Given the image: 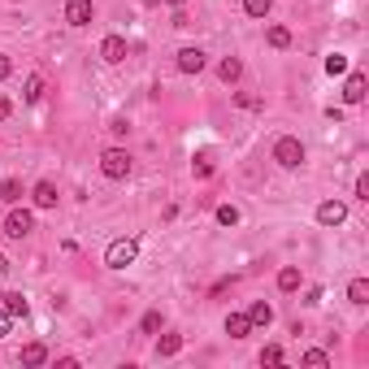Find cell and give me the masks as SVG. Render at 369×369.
Masks as SVG:
<instances>
[{
  "instance_id": "6da1fadb",
  "label": "cell",
  "mask_w": 369,
  "mask_h": 369,
  "mask_svg": "<svg viewBox=\"0 0 369 369\" xmlns=\"http://www.w3.org/2000/svg\"><path fill=\"white\" fill-rule=\"evenodd\" d=\"M101 174L109 183L131 179V153H127V148H105V153H101Z\"/></svg>"
},
{
  "instance_id": "7a4b0ae2",
  "label": "cell",
  "mask_w": 369,
  "mask_h": 369,
  "mask_svg": "<svg viewBox=\"0 0 369 369\" xmlns=\"http://www.w3.org/2000/svg\"><path fill=\"white\" fill-rule=\"evenodd\" d=\"M274 161H278L283 169H300V165H304V143L295 139V135H278V139H274Z\"/></svg>"
},
{
  "instance_id": "3957f363",
  "label": "cell",
  "mask_w": 369,
  "mask_h": 369,
  "mask_svg": "<svg viewBox=\"0 0 369 369\" xmlns=\"http://www.w3.org/2000/svg\"><path fill=\"white\" fill-rule=\"evenodd\" d=\"M135 257H139V239H113L109 252H105V265L109 269H127V265H135Z\"/></svg>"
},
{
  "instance_id": "277c9868",
  "label": "cell",
  "mask_w": 369,
  "mask_h": 369,
  "mask_svg": "<svg viewBox=\"0 0 369 369\" xmlns=\"http://www.w3.org/2000/svg\"><path fill=\"white\" fill-rule=\"evenodd\" d=\"M65 22H70V27H91V22H96V5H91V0H65Z\"/></svg>"
},
{
  "instance_id": "5b68a950",
  "label": "cell",
  "mask_w": 369,
  "mask_h": 369,
  "mask_svg": "<svg viewBox=\"0 0 369 369\" xmlns=\"http://www.w3.org/2000/svg\"><path fill=\"white\" fill-rule=\"evenodd\" d=\"M31 231H35V217H31L27 209H13V213L5 217V235H9V239H27Z\"/></svg>"
},
{
  "instance_id": "8992f818",
  "label": "cell",
  "mask_w": 369,
  "mask_h": 369,
  "mask_svg": "<svg viewBox=\"0 0 369 369\" xmlns=\"http://www.w3.org/2000/svg\"><path fill=\"white\" fill-rule=\"evenodd\" d=\"M31 200H35V209H57L61 191H57V183H53V179H39V183L31 187Z\"/></svg>"
},
{
  "instance_id": "52a82bcc",
  "label": "cell",
  "mask_w": 369,
  "mask_h": 369,
  "mask_svg": "<svg viewBox=\"0 0 369 369\" xmlns=\"http://www.w3.org/2000/svg\"><path fill=\"white\" fill-rule=\"evenodd\" d=\"M317 221H322V226H343V221H348V205L343 200H322L317 205Z\"/></svg>"
},
{
  "instance_id": "ba28073f",
  "label": "cell",
  "mask_w": 369,
  "mask_h": 369,
  "mask_svg": "<svg viewBox=\"0 0 369 369\" xmlns=\"http://www.w3.org/2000/svg\"><path fill=\"white\" fill-rule=\"evenodd\" d=\"M0 313H5L9 322H18V317L31 313V304H27V295H22V291H5V295H0Z\"/></svg>"
},
{
  "instance_id": "9c48e42d",
  "label": "cell",
  "mask_w": 369,
  "mask_h": 369,
  "mask_svg": "<svg viewBox=\"0 0 369 369\" xmlns=\"http://www.w3.org/2000/svg\"><path fill=\"white\" fill-rule=\"evenodd\" d=\"M365 91H369V79L361 70H352L348 83H343V101H348V105H365Z\"/></svg>"
},
{
  "instance_id": "30bf717a",
  "label": "cell",
  "mask_w": 369,
  "mask_h": 369,
  "mask_svg": "<svg viewBox=\"0 0 369 369\" xmlns=\"http://www.w3.org/2000/svg\"><path fill=\"white\" fill-rule=\"evenodd\" d=\"M127 53H131V48H127V39H122V35H105V39H101V57H105L109 65L127 61Z\"/></svg>"
},
{
  "instance_id": "8fae6325",
  "label": "cell",
  "mask_w": 369,
  "mask_h": 369,
  "mask_svg": "<svg viewBox=\"0 0 369 369\" xmlns=\"http://www.w3.org/2000/svg\"><path fill=\"white\" fill-rule=\"evenodd\" d=\"M205 65H209L205 48H183V53H179V70H183V74H200Z\"/></svg>"
},
{
  "instance_id": "7c38bea8",
  "label": "cell",
  "mask_w": 369,
  "mask_h": 369,
  "mask_svg": "<svg viewBox=\"0 0 369 369\" xmlns=\"http://www.w3.org/2000/svg\"><path fill=\"white\" fill-rule=\"evenodd\" d=\"M248 322H252V330H269V322H274V304L252 300V309H248Z\"/></svg>"
},
{
  "instance_id": "4fadbf2b",
  "label": "cell",
  "mask_w": 369,
  "mask_h": 369,
  "mask_svg": "<svg viewBox=\"0 0 369 369\" xmlns=\"http://www.w3.org/2000/svg\"><path fill=\"white\" fill-rule=\"evenodd\" d=\"M226 335H231V339H248V335H252L248 313H226Z\"/></svg>"
},
{
  "instance_id": "5bb4252c",
  "label": "cell",
  "mask_w": 369,
  "mask_h": 369,
  "mask_svg": "<svg viewBox=\"0 0 369 369\" xmlns=\"http://www.w3.org/2000/svg\"><path fill=\"white\" fill-rule=\"evenodd\" d=\"M213 169H217V165H213V153H209V148H200V153L191 157V174H195V179H213Z\"/></svg>"
},
{
  "instance_id": "9a60e30c",
  "label": "cell",
  "mask_w": 369,
  "mask_h": 369,
  "mask_svg": "<svg viewBox=\"0 0 369 369\" xmlns=\"http://www.w3.org/2000/svg\"><path fill=\"white\" fill-rule=\"evenodd\" d=\"M300 283H304V278H300V265H283V269H278V291L291 295V291H300Z\"/></svg>"
},
{
  "instance_id": "2e32d148",
  "label": "cell",
  "mask_w": 369,
  "mask_h": 369,
  "mask_svg": "<svg viewBox=\"0 0 369 369\" xmlns=\"http://www.w3.org/2000/svg\"><path fill=\"white\" fill-rule=\"evenodd\" d=\"M217 79H221V83H239V79H243V61H239V57H226V61L217 65Z\"/></svg>"
},
{
  "instance_id": "e0dca14e",
  "label": "cell",
  "mask_w": 369,
  "mask_h": 369,
  "mask_svg": "<svg viewBox=\"0 0 369 369\" xmlns=\"http://www.w3.org/2000/svg\"><path fill=\"white\" fill-rule=\"evenodd\" d=\"M183 352V335H157V356H179Z\"/></svg>"
},
{
  "instance_id": "ac0fdd59",
  "label": "cell",
  "mask_w": 369,
  "mask_h": 369,
  "mask_svg": "<svg viewBox=\"0 0 369 369\" xmlns=\"http://www.w3.org/2000/svg\"><path fill=\"white\" fill-rule=\"evenodd\" d=\"M161 330H165V317H161V309L143 313V322H139V335H161Z\"/></svg>"
},
{
  "instance_id": "d6986e66",
  "label": "cell",
  "mask_w": 369,
  "mask_h": 369,
  "mask_svg": "<svg viewBox=\"0 0 369 369\" xmlns=\"http://www.w3.org/2000/svg\"><path fill=\"white\" fill-rule=\"evenodd\" d=\"M22 195H27V191H22L18 179H5V183H0V200H5V205H18Z\"/></svg>"
},
{
  "instance_id": "ffe728a7",
  "label": "cell",
  "mask_w": 369,
  "mask_h": 369,
  "mask_svg": "<svg viewBox=\"0 0 369 369\" xmlns=\"http://www.w3.org/2000/svg\"><path fill=\"white\" fill-rule=\"evenodd\" d=\"M44 361H48L44 343H27V348H22V365H44Z\"/></svg>"
},
{
  "instance_id": "44dd1931",
  "label": "cell",
  "mask_w": 369,
  "mask_h": 369,
  "mask_svg": "<svg viewBox=\"0 0 369 369\" xmlns=\"http://www.w3.org/2000/svg\"><path fill=\"white\" fill-rule=\"evenodd\" d=\"M348 300H352V304H369V283H365V278H352V283H348Z\"/></svg>"
},
{
  "instance_id": "7402d4cb",
  "label": "cell",
  "mask_w": 369,
  "mask_h": 369,
  "mask_svg": "<svg viewBox=\"0 0 369 369\" xmlns=\"http://www.w3.org/2000/svg\"><path fill=\"white\" fill-rule=\"evenodd\" d=\"M39 96H44V79H39V74H31V79H27V87H22V101H27V105H35Z\"/></svg>"
},
{
  "instance_id": "603a6c76",
  "label": "cell",
  "mask_w": 369,
  "mask_h": 369,
  "mask_svg": "<svg viewBox=\"0 0 369 369\" xmlns=\"http://www.w3.org/2000/svg\"><path fill=\"white\" fill-rule=\"evenodd\" d=\"M265 39H269V48H291V31L287 27H269Z\"/></svg>"
},
{
  "instance_id": "cb8c5ba5",
  "label": "cell",
  "mask_w": 369,
  "mask_h": 369,
  "mask_svg": "<svg viewBox=\"0 0 369 369\" xmlns=\"http://www.w3.org/2000/svg\"><path fill=\"white\" fill-rule=\"evenodd\" d=\"M269 9H274V0H243V13L248 18H265Z\"/></svg>"
},
{
  "instance_id": "d4e9b609",
  "label": "cell",
  "mask_w": 369,
  "mask_h": 369,
  "mask_svg": "<svg viewBox=\"0 0 369 369\" xmlns=\"http://www.w3.org/2000/svg\"><path fill=\"white\" fill-rule=\"evenodd\" d=\"M217 226H239V209L235 205H217Z\"/></svg>"
},
{
  "instance_id": "484cf974",
  "label": "cell",
  "mask_w": 369,
  "mask_h": 369,
  "mask_svg": "<svg viewBox=\"0 0 369 369\" xmlns=\"http://www.w3.org/2000/svg\"><path fill=\"white\" fill-rule=\"evenodd\" d=\"M326 74H330V79H335V74H348V57L330 53V57H326Z\"/></svg>"
},
{
  "instance_id": "4316f807",
  "label": "cell",
  "mask_w": 369,
  "mask_h": 369,
  "mask_svg": "<svg viewBox=\"0 0 369 369\" xmlns=\"http://www.w3.org/2000/svg\"><path fill=\"white\" fill-rule=\"evenodd\" d=\"M300 361H304V365H313V369H326V365H330V356H326L322 348H309V352H304Z\"/></svg>"
},
{
  "instance_id": "83f0119b",
  "label": "cell",
  "mask_w": 369,
  "mask_h": 369,
  "mask_svg": "<svg viewBox=\"0 0 369 369\" xmlns=\"http://www.w3.org/2000/svg\"><path fill=\"white\" fill-rule=\"evenodd\" d=\"M261 365H283V348H278V343H265V348H261Z\"/></svg>"
},
{
  "instance_id": "f1b7e54d",
  "label": "cell",
  "mask_w": 369,
  "mask_h": 369,
  "mask_svg": "<svg viewBox=\"0 0 369 369\" xmlns=\"http://www.w3.org/2000/svg\"><path fill=\"white\" fill-rule=\"evenodd\" d=\"M235 105H239V109H265L261 96H248V91H235Z\"/></svg>"
},
{
  "instance_id": "f546056e",
  "label": "cell",
  "mask_w": 369,
  "mask_h": 369,
  "mask_svg": "<svg viewBox=\"0 0 369 369\" xmlns=\"http://www.w3.org/2000/svg\"><path fill=\"white\" fill-rule=\"evenodd\" d=\"M109 131H113L117 139H127V135H131V122H127V117H113V122H109Z\"/></svg>"
},
{
  "instance_id": "4dcf8cb0",
  "label": "cell",
  "mask_w": 369,
  "mask_h": 369,
  "mask_svg": "<svg viewBox=\"0 0 369 369\" xmlns=\"http://www.w3.org/2000/svg\"><path fill=\"white\" fill-rule=\"evenodd\" d=\"M356 200H369V174H356Z\"/></svg>"
},
{
  "instance_id": "1f68e13d",
  "label": "cell",
  "mask_w": 369,
  "mask_h": 369,
  "mask_svg": "<svg viewBox=\"0 0 369 369\" xmlns=\"http://www.w3.org/2000/svg\"><path fill=\"white\" fill-rule=\"evenodd\" d=\"M9 74H13V61H9L5 53H0V83H5V79H9Z\"/></svg>"
},
{
  "instance_id": "d6a6232c",
  "label": "cell",
  "mask_w": 369,
  "mask_h": 369,
  "mask_svg": "<svg viewBox=\"0 0 369 369\" xmlns=\"http://www.w3.org/2000/svg\"><path fill=\"white\" fill-rule=\"evenodd\" d=\"M9 113H13V101H9V96H0V122H5Z\"/></svg>"
},
{
  "instance_id": "836d02e7",
  "label": "cell",
  "mask_w": 369,
  "mask_h": 369,
  "mask_svg": "<svg viewBox=\"0 0 369 369\" xmlns=\"http://www.w3.org/2000/svg\"><path fill=\"white\" fill-rule=\"evenodd\" d=\"M5 335H9V317H5V313H0V339H5Z\"/></svg>"
},
{
  "instance_id": "e575fe53",
  "label": "cell",
  "mask_w": 369,
  "mask_h": 369,
  "mask_svg": "<svg viewBox=\"0 0 369 369\" xmlns=\"http://www.w3.org/2000/svg\"><path fill=\"white\" fill-rule=\"evenodd\" d=\"M165 5H169V9H183V5H187V0H165Z\"/></svg>"
},
{
  "instance_id": "d590c367",
  "label": "cell",
  "mask_w": 369,
  "mask_h": 369,
  "mask_svg": "<svg viewBox=\"0 0 369 369\" xmlns=\"http://www.w3.org/2000/svg\"><path fill=\"white\" fill-rule=\"evenodd\" d=\"M5 269H9V257H5V252H0V274H5Z\"/></svg>"
}]
</instances>
